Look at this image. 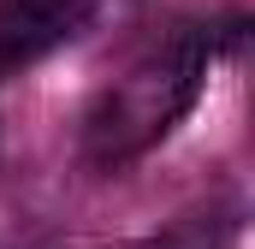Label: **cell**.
Returning <instances> with one entry per match:
<instances>
[{"instance_id":"obj_1","label":"cell","mask_w":255,"mask_h":249,"mask_svg":"<svg viewBox=\"0 0 255 249\" xmlns=\"http://www.w3.org/2000/svg\"><path fill=\"white\" fill-rule=\"evenodd\" d=\"M89 18H95V0H0V77L77 42Z\"/></svg>"},{"instance_id":"obj_2","label":"cell","mask_w":255,"mask_h":249,"mask_svg":"<svg viewBox=\"0 0 255 249\" xmlns=\"http://www.w3.org/2000/svg\"><path fill=\"white\" fill-rule=\"evenodd\" d=\"M232 232H238V220H226V214H190V220H178L154 238H136L125 249H226Z\"/></svg>"}]
</instances>
